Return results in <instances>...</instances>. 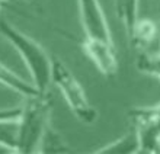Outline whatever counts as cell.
I'll use <instances>...</instances> for the list:
<instances>
[{
	"label": "cell",
	"instance_id": "obj_1",
	"mask_svg": "<svg viewBox=\"0 0 160 154\" xmlns=\"http://www.w3.org/2000/svg\"><path fill=\"white\" fill-rule=\"evenodd\" d=\"M0 33L19 52L32 77V83L38 89V92L41 95H45L51 84L52 58L35 39L28 37L26 33L15 28L12 23H9L6 19L2 17H0Z\"/></svg>",
	"mask_w": 160,
	"mask_h": 154
},
{
	"label": "cell",
	"instance_id": "obj_2",
	"mask_svg": "<svg viewBox=\"0 0 160 154\" xmlns=\"http://www.w3.org/2000/svg\"><path fill=\"white\" fill-rule=\"evenodd\" d=\"M51 99L48 95L25 97L18 119L16 153H39L45 131L50 127Z\"/></svg>",
	"mask_w": 160,
	"mask_h": 154
},
{
	"label": "cell",
	"instance_id": "obj_3",
	"mask_svg": "<svg viewBox=\"0 0 160 154\" xmlns=\"http://www.w3.org/2000/svg\"><path fill=\"white\" fill-rule=\"evenodd\" d=\"M51 83L57 86L60 93L63 95L64 100L67 102L70 111L79 121H82L86 125H90L96 121V109L90 105L80 82L68 70V67L57 57L52 58Z\"/></svg>",
	"mask_w": 160,
	"mask_h": 154
},
{
	"label": "cell",
	"instance_id": "obj_4",
	"mask_svg": "<svg viewBox=\"0 0 160 154\" xmlns=\"http://www.w3.org/2000/svg\"><path fill=\"white\" fill-rule=\"evenodd\" d=\"M138 132L140 153L160 151V102L147 108H132L128 112Z\"/></svg>",
	"mask_w": 160,
	"mask_h": 154
},
{
	"label": "cell",
	"instance_id": "obj_5",
	"mask_svg": "<svg viewBox=\"0 0 160 154\" xmlns=\"http://www.w3.org/2000/svg\"><path fill=\"white\" fill-rule=\"evenodd\" d=\"M84 38L114 44L109 25L99 0H77Z\"/></svg>",
	"mask_w": 160,
	"mask_h": 154
},
{
	"label": "cell",
	"instance_id": "obj_6",
	"mask_svg": "<svg viewBox=\"0 0 160 154\" xmlns=\"http://www.w3.org/2000/svg\"><path fill=\"white\" fill-rule=\"evenodd\" d=\"M82 47H83L84 54L92 60L96 68L105 77L117 76V73H118V58H117L114 44L84 38L82 41Z\"/></svg>",
	"mask_w": 160,
	"mask_h": 154
},
{
	"label": "cell",
	"instance_id": "obj_7",
	"mask_svg": "<svg viewBox=\"0 0 160 154\" xmlns=\"http://www.w3.org/2000/svg\"><path fill=\"white\" fill-rule=\"evenodd\" d=\"M128 39L132 47L146 51L150 44L160 39V28L152 19H138Z\"/></svg>",
	"mask_w": 160,
	"mask_h": 154
},
{
	"label": "cell",
	"instance_id": "obj_8",
	"mask_svg": "<svg viewBox=\"0 0 160 154\" xmlns=\"http://www.w3.org/2000/svg\"><path fill=\"white\" fill-rule=\"evenodd\" d=\"M0 84L4 87L10 89L15 93H19L23 97H31V96L41 95L38 92V89L35 87V84L32 82H26L25 79H22L19 74H16L15 71H12L9 67L0 62Z\"/></svg>",
	"mask_w": 160,
	"mask_h": 154
},
{
	"label": "cell",
	"instance_id": "obj_9",
	"mask_svg": "<svg viewBox=\"0 0 160 154\" xmlns=\"http://www.w3.org/2000/svg\"><path fill=\"white\" fill-rule=\"evenodd\" d=\"M95 153L102 154H134L140 153V140L137 129L132 128L122 137L117 138L115 141L105 144L103 147H99Z\"/></svg>",
	"mask_w": 160,
	"mask_h": 154
},
{
	"label": "cell",
	"instance_id": "obj_10",
	"mask_svg": "<svg viewBox=\"0 0 160 154\" xmlns=\"http://www.w3.org/2000/svg\"><path fill=\"white\" fill-rule=\"evenodd\" d=\"M135 67L140 73L160 80V50L140 51L135 58Z\"/></svg>",
	"mask_w": 160,
	"mask_h": 154
},
{
	"label": "cell",
	"instance_id": "obj_11",
	"mask_svg": "<svg viewBox=\"0 0 160 154\" xmlns=\"http://www.w3.org/2000/svg\"><path fill=\"white\" fill-rule=\"evenodd\" d=\"M67 151H70L67 142L64 141L63 137L57 131L48 127L42 137L39 153H67Z\"/></svg>",
	"mask_w": 160,
	"mask_h": 154
},
{
	"label": "cell",
	"instance_id": "obj_12",
	"mask_svg": "<svg viewBox=\"0 0 160 154\" xmlns=\"http://www.w3.org/2000/svg\"><path fill=\"white\" fill-rule=\"evenodd\" d=\"M18 121H0V147L16 153Z\"/></svg>",
	"mask_w": 160,
	"mask_h": 154
},
{
	"label": "cell",
	"instance_id": "obj_13",
	"mask_svg": "<svg viewBox=\"0 0 160 154\" xmlns=\"http://www.w3.org/2000/svg\"><path fill=\"white\" fill-rule=\"evenodd\" d=\"M22 106L15 108H0V121H18L21 117Z\"/></svg>",
	"mask_w": 160,
	"mask_h": 154
},
{
	"label": "cell",
	"instance_id": "obj_14",
	"mask_svg": "<svg viewBox=\"0 0 160 154\" xmlns=\"http://www.w3.org/2000/svg\"><path fill=\"white\" fill-rule=\"evenodd\" d=\"M3 3H4V0H0V9H2V6H3Z\"/></svg>",
	"mask_w": 160,
	"mask_h": 154
},
{
	"label": "cell",
	"instance_id": "obj_15",
	"mask_svg": "<svg viewBox=\"0 0 160 154\" xmlns=\"http://www.w3.org/2000/svg\"><path fill=\"white\" fill-rule=\"evenodd\" d=\"M157 9H159V13H160V2H159V6H157Z\"/></svg>",
	"mask_w": 160,
	"mask_h": 154
}]
</instances>
